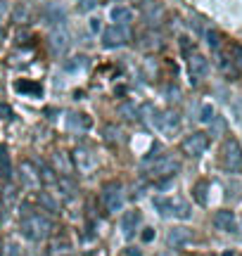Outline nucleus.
<instances>
[{
  "mask_svg": "<svg viewBox=\"0 0 242 256\" xmlns=\"http://www.w3.org/2000/svg\"><path fill=\"white\" fill-rule=\"evenodd\" d=\"M19 230H22V235L28 240V242H43V240L50 238V232H52V220L46 218V216H40L36 211H31L26 214L22 223H19Z\"/></svg>",
  "mask_w": 242,
  "mask_h": 256,
  "instance_id": "1",
  "label": "nucleus"
},
{
  "mask_svg": "<svg viewBox=\"0 0 242 256\" xmlns=\"http://www.w3.org/2000/svg\"><path fill=\"white\" fill-rule=\"evenodd\" d=\"M154 206H157L159 214H164V216H174V218H180L186 220L190 218V204H188L183 197H157L154 200Z\"/></svg>",
  "mask_w": 242,
  "mask_h": 256,
  "instance_id": "2",
  "label": "nucleus"
},
{
  "mask_svg": "<svg viewBox=\"0 0 242 256\" xmlns=\"http://www.w3.org/2000/svg\"><path fill=\"white\" fill-rule=\"evenodd\" d=\"M178 168H180V164H178L176 156L162 154L159 159H154V164H150L148 168H145V174H148V178H152V180H168L171 176L178 174Z\"/></svg>",
  "mask_w": 242,
  "mask_h": 256,
  "instance_id": "3",
  "label": "nucleus"
},
{
  "mask_svg": "<svg viewBox=\"0 0 242 256\" xmlns=\"http://www.w3.org/2000/svg\"><path fill=\"white\" fill-rule=\"evenodd\" d=\"M100 202H102V206L107 214H116V211L124 209V188L121 183H104L102 190H100Z\"/></svg>",
  "mask_w": 242,
  "mask_h": 256,
  "instance_id": "4",
  "label": "nucleus"
},
{
  "mask_svg": "<svg viewBox=\"0 0 242 256\" xmlns=\"http://www.w3.org/2000/svg\"><path fill=\"white\" fill-rule=\"evenodd\" d=\"M221 164L228 174H242V147L238 140H226L224 150H221Z\"/></svg>",
  "mask_w": 242,
  "mask_h": 256,
  "instance_id": "5",
  "label": "nucleus"
},
{
  "mask_svg": "<svg viewBox=\"0 0 242 256\" xmlns=\"http://www.w3.org/2000/svg\"><path fill=\"white\" fill-rule=\"evenodd\" d=\"M72 162H74V171H78V174H93L95 166H98V156H95L93 147L78 145L72 152Z\"/></svg>",
  "mask_w": 242,
  "mask_h": 256,
  "instance_id": "6",
  "label": "nucleus"
},
{
  "mask_svg": "<svg viewBox=\"0 0 242 256\" xmlns=\"http://www.w3.org/2000/svg\"><path fill=\"white\" fill-rule=\"evenodd\" d=\"M128 40H130L128 26H116V24H112V26H107L102 31V46L107 48V50L128 46Z\"/></svg>",
  "mask_w": 242,
  "mask_h": 256,
  "instance_id": "7",
  "label": "nucleus"
},
{
  "mask_svg": "<svg viewBox=\"0 0 242 256\" xmlns=\"http://www.w3.org/2000/svg\"><path fill=\"white\" fill-rule=\"evenodd\" d=\"M180 150H183L188 156L197 159V156H202L206 150H209V136H206V133H192V136H188L186 140L180 142Z\"/></svg>",
  "mask_w": 242,
  "mask_h": 256,
  "instance_id": "8",
  "label": "nucleus"
},
{
  "mask_svg": "<svg viewBox=\"0 0 242 256\" xmlns=\"http://www.w3.org/2000/svg\"><path fill=\"white\" fill-rule=\"evenodd\" d=\"M188 72H190V81L192 83H200L202 78H206L209 76V60H206L204 55H200V52H190L188 55Z\"/></svg>",
  "mask_w": 242,
  "mask_h": 256,
  "instance_id": "9",
  "label": "nucleus"
},
{
  "mask_svg": "<svg viewBox=\"0 0 242 256\" xmlns=\"http://www.w3.org/2000/svg\"><path fill=\"white\" fill-rule=\"evenodd\" d=\"M48 46H50V50H52L55 55H66L69 48H72V34H69V28L55 26L52 34H50V38H48Z\"/></svg>",
  "mask_w": 242,
  "mask_h": 256,
  "instance_id": "10",
  "label": "nucleus"
},
{
  "mask_svg": "<svg viewBox=\"0 0 242 256\" xmlns=\"http://www.w3.org/2000/svg\"><path fill=\"white\" fill-rule=\"evenodd\" d=\"M192 240H195V235H192V230L186 228V226H174V228L166 232V244L171 249H183V247H188V244H192Z\"/></svg>",
  "mask_w": 242,
  "mask_h": 256,
  "instance_id": "11",
  "label": "nucleus"
},
{
  "mask_svg": "<svg viewBox=\"0 0 242 256\" xmlns=\"http://www.w3.org/2000/svg\"><path fill=\"white\" fill-rule=\"evenodd\" d=\"M64 126L72 130V133H88L90 128H93V119L86 114V112H78V110H74V112H69L66 114V119H64Z\"/></svg>",
  "mask_w": 242,
  "mask_h": 256,
  "instance_id": "12",
  "label": "nucleus"
},
{
  "mask_svg": "<svg viewBox=\"0 0 242 256\" xmlns=\"http://www.w3.org/2000/svg\"><path fill=\"white\" fill-rule=\"evenodd\" d=\"M19 180H22V185L24 188H28V190H38L40 188V174H38V166L34 164V162H22L19 164Z\"/></svg>",
  "mask_w": 242,
  "mask_h": 256,
  "instance_id": "13",
  "label": "nucleus"
},
{
  "mask_svg": "<svg viewBox=\"0 0 242 256\" xmlns=\"http://www.w3.org/2000/svg\"><path fill=\"white\" fill-rule=\"evenodd\" d=\"M178 128H180V114H178L176 110H164V112H159L157 130L166 133V136H174Z\"/></svg>",
  "mask_w": 242,
  "mask_h": 256,
  "instance_id": "14",
  "label": "nucleus"
},
{
  "mask_svg": "<svg viewBox=\"0 0 242 256\" xmlns=\"http://www.w3.org/2000/svg\"><path fill=\"white\" fill-rule=\"evenodd\" d=\"M214 228L221 232H238V218L230 209H221L214 214Z\"/></svg>",
  "mask_w": 242,
  "mask_h": 256,
  "instance_id": "15",
  "label": "nucleus"
},
{
  "mask_svg": "<svg viewBox=\"0 0 242 256\" xmlns=\"http://www.w3.org/2000/svg\"><path fill=\"white\" fill-rule=\"evenodd\" d=\"M43 22H46V24H50V26H64L66 10L62 8V5H57V2L46 5V8H43Z\"/></svg>",
  "mask_w": 242,
  "mask_h": 256,
  "instance_id": "16",
  "label": "nucleus"
},
{
  "mask_svg": "<svg viewBox=\"0 0 242 256\" xmlns=\"http://www.w3.org/2000/svg\"><path fill=\"white\" fill-rule=\"evenodd\" d=\"M110 19H112V24H116V26H128L130 22L136 19V12L128 5H114L110 10Z\"/></svg>",
  "mask_w": 242,
  "mask_h": 256,
  "instance_id": "17",
  "label": "nucleus"
},
{
  "mask_svg": "<svg viewBox=\"0 0 242 256\" xmlns=\"http://www.w3.org/2000/svg\"><path fill=\"white\" fill-rule=\"evenodd\" d=\"M52 164H55V171L62 176H72L74 174V162H72V154L64 152V150H57L52 154Z\"/></svg>",
  "mask_w": 242,
  "mask_h": 256,
  "instance_id": "18",
  "label": "nucleus"
},
{
  "mask_svg": "<svg viewBox=\"0 0 242 256\" xmlns=\"http://www.w3.org/2000/svg\"><path fill=\"white\" fill-rule=\"evenodd\" d=\"M14 90H17L19 95L40 98V95H43V86L38 81H31V78H17V81H14Z\"/></svg>",
  "mask_w": 242,
  "mask_h": 256,
  "instance_id": "19",
  "label": "nucleus"
},
{
  "mask_svg": "<svg viewBox=\"0 0 242 256\" xmlns=\"http://www.w3.org/2000/svg\"><path fill=\"white\" fill-rule=\"evenodd\" d=\"M138 223H140V214H138V211H128V214H124V218H121V232H124V238H126V240L136 238Z\"/></svg>",
  "mask_w": 242,
  "mask_h": 256,
  "instance_id": "20",
  "label": "nucleus"
},
{
  "mask_svg": "<svg viewBox=\"0 0 242 256\" xmlns=\"http://www.w3.org/2000/svg\"><path fill=\"white\" fill-rule=\"evenodd\" d=\"M216 64H218V69H221L228 78H235V76H238V64L230 60V55H228V52H224V50H216Z\"/></svg>",
  "mask_w": 242,
  "mask_h": 256,
  "instance_id": "21",
  "label": "nucleus"
},
{
  "mask_svg": "<svg viewBox=\"0 0 242 256\" xmlns=\"http://www.w3.org/2000/svg\"><path fill=\"white\" fill-rule=\"evenodd\" d=\"M36 200H38V204H40V209H46L48 214H52V216H57V214L62 211L60 202H57L55 197H52V194H50L48 190H40V192H38Z\"/></svg>",
  "mask_w": 242,
  "mask_h": 256,
  "instance_id": "22",
  "label": "nucleus"
},
{
  "mask_svg": "<svg viewBox=\"0 0 242 256\" xmlns=\"http://www.w3.org/2000/svg\"><path fill=\"white\" fill-rule=\"evenodd\" d=\"M90 66V60L86 55H74V57H69L64 62V72L66 74H76V72H86Z\"/></svg>",
  "mask_w": 242,
  "mask_h": 256,
  "instance_id": "23",
  "label": "nucleus"
},
{
  "mask_svg": "<svg viewBox=\"0 0 242 256\" xmlns=\"http://www.w3.org/2000/svg\"><path fill=\"white\" fill-rule=\"evenodd\" d=\"M38 174H40V183H43V185H48V188H60V178H57L55 168L40 164V166H38Z\"/></svg>",
  "mask_w": 242,
  "mask_h": 256,
  "instance_id": "24",
  "label": "nucleus"
},
{
  "mask_svg": "<svg viewBox=\"0 0 242 256\" xmlns=\"http://www.w3.org/2000/svg\"><path fill=\"white\" fill-rule=\"evenodd\" d=\"M0 176L10 180L12 178V162H10V150L5 145H0Z\"/></svg>",
  "mask_w": 242,
  "mask_h": 256,
  "instance_id": "25",
  "label": "nucleus"
},
{
  "mask_svg": "<svg viewBox=\"0 0 242 256\" xmlns=\"http://www.w3.org/2000/svg\"><path fill=\"white\" fill-rule=\"evenodd\" d=\"M102 136L110 145H121V142H124V130H121L119 126H112V124L102 128Z\"/></svg>",
  "mask_w": 242,
  "mask_h": 256,
  "instance_id": "26",
  "label": "nucleus"
},
{
  "mask_svg": "<svg viewBox=\"0 0 242 256\" xmlns=\"http://www.w3.org/2000/svg\"><path fill=\"white\" fill-rule=\"evenodd\" d=\"M145 19H148L150 24H159L162 22V8L159 5H154V2H145Z\"/></svg>",
  "mask_w": 242,
  "mask_h": 256,
  "instance_id": "27",
  "label": "nucleus"
},
{
  "mask_svg": "<svg viewBox=\"0 0 242 256\" xmlns=\"http://www.w3.org/2000/svg\"><path fill=\"white\" fill-rule=\"evenodd\" d=\"M119 114L124 116V119H128V121H138L140 110L133 104V102H124V104L119 107Z\"/></svg>",
  "mask_w": 242,
  "mask_h": 256,
  "instance_id": "28",
  "label": "nucleus"
},
{
  "mask_svg": "<svg viewBox=\"0 0 242 256\" xmlns=\"http://www.w3.org/2000/svg\"><path fill=\"white\" fill-rule=\"evenodd\" d=\"M28 19H31V14H28L26 5H17V8L12 10V22L14 24H28Z\"/></svg>",
  "mask_w": 242,
  "mask_h": 256,
  "instance_id": "29",
  "label": "nucleus"
},
{
  "mask_svg": "<svg viewBox=\"0 0 242 256\" xmlns=\"http://www.w3.org/2000/svg\"><path fill=\"white\" fill-rule=\"evenodd\" d=\"M206 190H209V183L206 180H200L192 190V197H195L197 204H206Z\"/></svg>",
  "mask_w": 242,
  "mask_h": 256,
  "instance_id": "30",
  "label": "nucleus"
},
{
  "mask_svg": "<svg viewBox=\"0 0 242 256\" xmlns=\"http://www.w3.org/2000/svg\"><path fill=\"white\" fill-rule=\"evenodd\" d=\"M214 116H216L214 107H212V104H202V107H200V114H197V121H200V124H209Z\"/></svg>",
  "mask_w": 242,
  "mask_h": 256,
  "instance_id": "31",
  "label": "nucleus"
},
{
  "mask_svg": "<svg viewBox=\"0 0 242 256\" xmlns=\"http://www.w3.org/2000/svg\"><path fill=\"white\" fill-rule=\"evenodd\" d=\"M204 38H206V43H209V48H212V50H221V36H218V34H216V31H212V28H209V31H204Z\"/></svg>",
  "mask_w": 242,
  "mask_h": 256,
  "instance_id": "32",
  "label": "nucleus"
},
{
  "mask_svg": "<svg viewBox=\"0 0 242 256\" xmlns=\"http://www.w3.org/2000/svg\"><path fill=\"white\" fill-rule=\"evenodd\" d=\"M0 256H22V249H19L17 242H5V247H2Z\"/></svg>",
  "mask_w": 242,
  "mask_h": 256,
  "instance_id": "33",
  "label": "nucleus"
},
{
  "mask_svg": "<svg viewBox=\"0 0 242 256\" xmlns=\"http://www.w3.org/2000/svg\"><path fill=\"white\" fill-rule=\"evenodd\" d=\"M178 43H180V50H183V55H190V52H195V46H192V40L188 36H180L178 38Z\"/></svg>",
  "mask_w": 242,
  "mask_h": 256,
  "instance_id": "34",
  "label": "nucleus"
},
{
  "mask_svg": "<svg viewBox=\"0 0 242 256\" xmlns=\"http://www.w3.org/2000/svg\"><path fill=\"white\" fill-rule=\"evenodd\" d=\"M209 124H212V136H221V133L226 130V121L224 119H216V116H214Z\"/></svg>",
  "mask_w": 242,
  "mask_h": 256,
  "instance_id": "35",
  "label": "nucleus"
},
{
  "mask_svg": "<svg viewBox=\"0 0 242 256\" xmlns=\"http://www.w3.org/2000/svg\"><path fill=\"white\" fill-rule=\"evenodd\" d=\"M95 8H98V0H78V10L81 12H90Z\"/></svg>",
  "mask_w": 242,
  "mask_h": 256,
  "instance_id": "36",
  "label": "nucleus"
},
{
  "mask_svg": "<svg viewBox=\"0 0 242 256\" xmlns=\"http://www.w3.org/2000/svg\"><path fill=\"white\" fill-rule=\"evenodd\" d=\"M50 252H52V254H60V252H62V254H69V252H72V247H69V244H66V242H60V244H52V247H50Z\"/></svg>",
  "mask_w": 242,
  "mask_h": 256,
  "instance_id": "37",
  "label": "nucleus"
},
{
  "mask_svg": "<svg viewBox=\"0 0 242 256\" xmlns=\"http://www.w3.org/2000/svg\"><path fill=\"white\" fill-rule=\"evenodd\" d=\"M140 240L148 244V242H152L154 240V228H142V232H140Z\"/></svg>",
  "mask_w": 242,
  "mask_h": 256,
  "instance_id": "38",
  "label": "nucleus"
},
{
  "mask_svg": "<svg viewBox=\"0 0 242 256\" xmlns=\"http://www.w3.org/2000/svg\"><path fill=\"white\" fill-rule=\"evenodd\" d=\"M233 62L242 69V48H235V50H233Z\"/></svg>",
  "mask_w": 242,
  "mask_h": 256,
  "instance_id": "39",
  "label": "nucleus"
},
{
  "mask_svg": "<svg viewBox=\"0 0 242 256\" xmlns=\"http://www.w3.org/2000/svg\"><path fill=\"white\" fill-rule=\"evenodd\" d=\"M0 116H5V119H12V112H10L8 104H0Z\"/></svg>",
  "mask_w": 242,
  "mask_h": 256,
  "instance_id": "40",
  "label": "nucleus"
},
{
  "mask_svg": "<svg viewBox=\"0 0 242 256\" xmlns=\"http://www.w3.org/2000/svg\"><path fill=\"white\" fill-rule=\"evenodd\" d=\"M124 256H142V252H140V249H136V247H128L126 252H124Z\"/></svg>",
  "mask_w": 242,
  "mask_h": 256,
  "instance_id": "41",
  "label": "nucleus"
},
{
  "mask_svg": "<svg viewBox=\"0 0 242 256\" xmlns=\"http://www.w3.org/2000/svg\"><path fill=\"white\" fill-rule=\"evenodd\" d=\"M5 14H8V2H5V0H0V22H2Z\"/></svg>",
  "mask_w": 242,
  "mask_h": 256,
  "instance_id": "42",
  "label": "nucleus"
},
{
  "mask_svg": "<svg viewBox=\"0 0 242 256\" xmlns=\"http://www.w3.org/2000/svg\"><path fill=\"white\" fill-rule=\"evenodd\" d=\"M90 31H95V34L100 31V22L98 19H90Z\"/></svg>",
  "mask_w": 242,
  "mask_h": 256,
  "instance_id": "43",
  "label": "nucleus"
},
{
  "mask_svg": "<svg viewBox=\"0 0 242 256\" xmlns=\"http://www.w3.org/2000/svg\"><path fill=\"white\" fill-rule=\"evenodd\" d=\"M157 256H178L176 252H174V249H166V252H159Z\"/></svg>",
  "mask_w": 242,
  "mask_h": 256,
  "instance_id": "44",
  "label": "nucleus"
},
{
  "mask_svg": "<svg viewBox=\"0 0 242 256\" xmlns=\"http://www.w3.org/2000/svg\"><path fill=\"white\" fill-rule=\"evenodd\" d=\"M17 40H28V31H19Z\"/></svg>",
  "mask_w": 242,
  "mask_h": 256,
  "instance_id": "45",
  "label": "nucleus"
},
{
  "mask_svg": "<svg viewBox=\"0 0 242 256\" xmlns=\"http://www.w3.org/2000/svg\"><path fill=\"white\" fill-rule=\"evenodd\" d=\"M5 43V31H2V26H0V46Z\"/></svg>",
  "mask_w": 242,
  "mask_h": 256,
  "instance_id": "46",
  "label": "nucleus"
},
{
  "mask_svg": "<svg viewBox=\"0 0 242 256\" xmlns=\"http://www.w3.org/2000/svg\"><path fill=\"white\" fill-rule=\"evenodd\" d=\"M221 256H235V252H224Z\"/></svg>",
  "mask_w": 242,
  "mask_h": 256,
  "instance_id": "47",
  "label": "nucleus"
},
{
  "mask_svg": "<svg viewBox=\"0 0 242 256\" xmlns=\"http://www.w3.org/2000/svg\"><path fill=\"white\" fill-rule=\"evenodd\" d=\"M238 116H240V119H242V107H240V112H238Z\"/></svg>",
  "mask_w": 242,
  "mask_h": 256,
  "instance_id": "48",
  "label": "nucleus"
},
{
  "mask_svg": "<svg viewBox=\"0 0 242 256\" xmlns=\"http://www.w3.org/2000/svg\"><path fill=\"white\" fill-rule=\"evenodd\" d=\"M0 86H2V78H0Z\"/></svg>",
  "mask_w": 242,
  "mask_h": 256,
  "instance_id": "49",
  "label": "nucleus"
}]
</instances>
